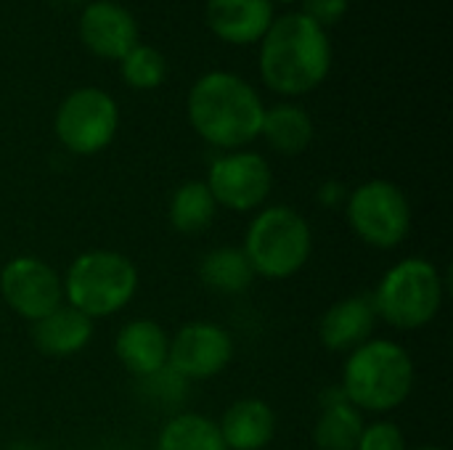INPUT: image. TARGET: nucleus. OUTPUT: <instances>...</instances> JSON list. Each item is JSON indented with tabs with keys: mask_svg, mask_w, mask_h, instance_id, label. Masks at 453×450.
<instances>
[{
	"mask_svg": "<svg viewBox=\"0 0 453 450\" xmlns=\"http://www.w3.org/2000/svg\"><path fill=\"white\" fill-rule=\"evenodd\" d=\"M114 353H117L119 363L133 377L146 379V377H151L167 366L170 339L157 321L138 318V321H130L127 326L119 329L117 342H114Z\"/></svg>",
	"mask_w": 453,
	"mask_h": 450,
	"instance_id": "obj_15",
	"label": "nucleus"
},
{
	"mask_svg": "<svg viewBox=\"0 0 453 450\" xmlns=\"http://www.w3.org/2000/svg\"><path fill=\"white\" fill-rule=\"evenodd\" d=\"M5 450H42V448H37V446H32V443H16V446H11V448H5Z\"/></svg>",
	"mask_w": 453,
	"mask_h": 450,
	"instance_id": "obj_27",
	"label": "nucleus"
},
{
	"mask_svg": "<svg viewBox=\"0 0 453 450\" xmlns=\"http://www.w3.org/2000/svg\"><path fill=\"white\" fill-rule=\"evenodd\" d=\"M271 3H297V0H271Z\"/></svg>",
	"mask_w": 453,
	"mask_h": 450,
	"instance_id": "obj_29",
	"label": "nucleus"
},
{
	"mask_svg": "<svg viewBox=\"0 0 453 450\" xmlns=\"http://www.w3.org/2000/svg\"><path fill=\"white\" fill-rule=\"evenodd\" d=\"M340 387L358 411H393L414 390V361L395 342L369 339L350 353Z\"/></svg>",
	"mask_w": 453,
	"mask_h": 450,
	"instance_id": "obj_3",
	"label": "nucleus"
},
{
	"mask_svg": "<svg viewBox=\"0 0 453 450\" xmlns=\"http://www.w3.org/2000/svg\"><path fill=\"white\" fill-rule=\"evenodd\" d=\"M210 29L231 45L260 42L273 24L271 0H207Z\"/></svg>",
	"mask_w": 453,
	"mask_h": 450,
	"instance_id": "obj_13",
	"label": "nucleus"
},
{
	"mask_svg": "<svg viewBox=\"0 0 453 450\" xmlns=\"http://www.w3.org/2000/svg\"><path fill=\"white\" fill-rule=\"evenodd\" d=\"M207 188L220 207L234 212H250L268 199L273 188V175L260 154L231 151L212 162Z\"/></svg>",
	"mask_w": 453,
	"mask_h": 450,
	"instance_id": "obj_9",
	"label": "nucleus"
},
{
	"mask_svg": "<svg viewBox=\"0 0 453 450\" xmlns=\"http://www.w3.org/2000/svg\"><path fill=\"white\" fill-rule=\"evenodd\" d=\"M265 106L257 90L231 72H207L188 93V119L196 135L218 149H242L260 135Z\"/></svg>",
	"mask_w": 453,
	"mask_h": 450,
	"instance_id": "obj_2",
	"label": "nucleus"
},
{
	"mask_svg": "<svg viewBox=\"0 0 453 450\" xmlns=\"http://www.w3.org/2000/svg\"><path fill=\"white\" fill-rule=\"evenodd\" d=\"M374 324L377 310L372 297H345L324 313L319 324V337L321 345L332 353H353L356 347L369 342Z\"/></svg>",
	"mask_w": 453,
	"mask_h": 450,
	"instance_id": "obj_14",
	"label": "nucleus"
},
{
	"mask_svg": "<svg viewBox=\"0 0 453 450\" xmlns=\"http://www.w3.org/2000/svg\"><path fill=\"white\" fill-rule=\"evenodd\" d=\"M356 450H406L403 432L390 422H374L364 427Z\"/></svg>",
	"mask_w": 453,
	"mask_h": 450,
	"instance_id": "obj_25",
	"label": "nucleus"
},
{
	"mask_svg": "<svg viewBox=\"0 0 453 450\" xmlns=\"http://www.w3.org/2000/svg\"><path fill=\"white\" fill-rule=\"evenodd\" d=\"M260 74L281 95L316 90L332 69V42L324 27L303 13L273 19L260 40Z\"/></svg>",
	"mask_w": 453,
	"mask_h": 450,
	"instance_id": "obj_1",
	"label": "nucleus"
},
{
	"mask_svg": "<svg viewBox=\"0 0 453 450\" xmlns=\"http://www.w3.org/2000/svg\"><path fill=\"white\" fill-rule=\"evenodd\" d=\"M119 66H122V80L135 90H154L167 77L165 56L157 48L141 42L119 58Z\"/></svg>",
	"mask_w": 453,
	"mask_h": 450,
	"instance_id": "obj_23",
	"label": "nucleus"
},
{
	"mask_svg": "<svg viewBox=\"0 0 453 450\" xmlns=\"http://www.w3.org/2000/svg\"><path fill=\"white\" fill-rule=\"evenodd\" d=\"M372 302L377 318H385L390 326L403 332L422 329L443 305V276L430 260L409 257L382 276Z\"/></svg>",
	"mask_w": 453,
	"mask_h": 450,
	"instance_id": "obj_6",
	"label": "nucleus"
},
{
	"mask_svg": "<svg viewBox=\"0 0 453 450\" xmlns=\"http://www.w3.org/2000/svg\"><path fill=\"white\" fill-rule=\"evenodd\" d=\"M80 37L90 53L119 61L138 45V21L114 0H93L80 16Z\"/></svg>",
	"mask_w": 453,
	"mask_h": 450,
	"instance_id": "obj_12",
	"label": "nucleus"
},
{
	"mask_svg": "<svg viewBox=\"0 0 453 450\" xmlns=\"http://www.w3.org/2000/svg\"><path fill=\"white\" fill-rule=\"evenodd\" d=\"M119 127L117 101L101 88L72 90L56 111V135L72 154L90 156L104 151Z\"/></svg>",
	"mask_w": 453,
	"mask_h": 450,
	"instance_id": "obj_8",
	"label": "nucleus"
},
{
	"mask_svg": "<svg viewBox=\"0 0 453 450\" xmlns=\"http://www.w3.org/2000/svg\"><path fill=\"white\" fill-rule=\"evenodd\" d=\"M364 427L361 411L345 398L342 387H337L324 395L313 438L319 450H356Z\"/></svg>",
	"mask_w": 453,
	"mask_h": 450,
	"instance_id": "obj_18",
	"label": "nucleus"
},
{
	"mask_svg": "<svg viewBox=\"0 0 453 450\" xmlns=\"http://www.w3.org/2000/svg\"><path fill=\"white\" fill-rule=\"evenodd\" d=\"M260 135L268 141V146L273 151L295 156L311 146L313 119L305 109H300L295 103H279L273 109H265Z\"/></svg>",
	"mask_w": 453,
	"mask_h": 450,
	"instance_id": "obj_19",
	"label": "nucleus"
},
{
	"mask_svg": "<svg viewBox=\"0 0 453 450\" xmlns=\"http://www.w3.org/2000/svg\"><path fill=\"white\" fill-rule=\"evenodd\" d=\"M199 278L204 286L220 294H239L250 289L255 281V271L244 255V249L236 247H218L204 255L199 263Z\"/></svg>",
	"mask_w": 453,
	"mask_h": 450,
	"instance_id": "obj_20",
	"label": "nucleus"
},
{
	"mask_svg": "<svg viewBox=\"0 0 453 450\" xmlns=\"http://www.w3.org/2000/svg\"><path fill=\"white\" fill-rule=\"evenodd\" d=\"M64 297L88 318L119 313L138 289V271L130 257L111 249L82 252L66 271Z\"/></svg>",
	"mask_w": 453,
	"mask_h": 450,
	"instance_id": "obj_4",
	"label": "nucleus"
},
{
	"mask_svg": "<svg viewBox=\"0 0 453 450\" xmlns=\"http://www.w3.org/2000/svg\"><path fill=\"white\" fill-rule=\"evenodd\" d=\"M93 337V318L72 305H58L53 313L32 324V339L37 350L53 358H66L80 353Z\"/></svg>",
	"mask_w": 453,
	"mask_h": 450,
	"instance_id": "obj_17",
	"label": "nucleus"
},
{
	"mask_svg": "<svg viewBox=\"0 0 453 450\" xmlns=\"http://www.w3.org/2000/svg\"><path fill=\"white\" fill-rule=\"evenodd\" d=\"M215 212H218V202L212 199L207 183L202 180H188L178 186L167 210L173 228L186 236H196L207 231L215 220Z\"/></svg>",
	"mask_w": 453,
	"mask_h": 450,
	"instance_id": "obj_21",
	"label": "nucleus"
},
{
	"mask_svg": "<svg viewBox=\"0 0 453 450\" xmlns=\"http://www.w3.org/2000/svg\"><path fill=\"white\" fill-rule=\"evenodd\" d=\"M300 13L326 29L348 13V0H303Z\"/></svg>",
	"mask_w": 453,
	"mask_h": 450,
	"instance_id": "obj_26",
	"label": "nucleus"
},
{
	"mask_svg": "<svg viewBox=\"0 0 453 450\" xmlns=\"http://www.w3.org/2000/svg\"><path fill=\"white\" fill-rule=\"evenodd\" d=\"M234 358L231 334L207 321L186 324L173 339L167 353V366L183 379H210L220 374Z\"/></svg>",
	"mask_w": 453,
	"mask_h": 450,
	"instance_id": "obj_11",
	"label": "nucleus"
},
{
	"mask_svg": "<svg viewBox=\"0 0 453 450\" xmlns=\"http://www.w3.org/2000/svg\"><path fill=\"white\" fill-rule=\"evenodd\" d=\"M228 450H263L276 435V414L265 400H236L218 424Z\"/></svg>",
	"mask_w": 453,
	"mask_h": 450,
	"instance_id": "obj_16",
	"label": "nucleus"
},
{
	"mask_svg": "<svg viewBox=\"0 0 453 450\" xmlns=\"http://www.w3.org/2000/svg\"><path fill=\"white\" fill-rule=\"evenodd\" d=\"M348 223L369 247L393 249L403 244L411 231L409 196L390 180H369L350 194Z\"/></svg>",
	"mask_w": 453,
	"mask_h": 450,
	"instance_id": "obj_7",
	"label": "nucleus"
},
{
	"mask_svg": "<svg viewBox=\"0 0 453 450\" xmlns=\"http://www.w3.org/2000/svg\"><path fill=\"white\" fill-rule=\"evenodd\" d=\"M157 450H228L212 419L199 414L173 416L157 440Z\"/></svg>",
	"mask_w": 453,
	"mask_h": 450,
	"instance_id": "obj_22",
	"label": "nucleus"
},
{
	"mask_svg": "<svg viewBox=\"0 0 453 450\" xmlns=\"http://www.w3.org/2000/svg\"><path fill=\"white\" fill-rule=\"evenodd\" d=\"M186 382H188V379H183L178 371H173L170 366H165V369H159L157 374H151V377L143 379V390H146V395H149L151 400H157V403L178 406V403L186 400V390H188Z\"/></svg>",
	"mask_w": 453,
	"mask_h": 450,
	"instance_id": "obj_24",
	"label": "nucleus"
},
{
	"mask_svg": "<svg viewBox=\"0 0 453 450\" xmlns=\"http://www.w3.org/2000/svg\"><path fill=\"white\" fill-rule=\"evenodd\" d=\"M313 236L308 220L292 207H268L263 210L244 241V255L255 271L268 281H281L295 276L311 257Z\"/></svg>",
	"mask_w": 453,
	"mask_h": 450,
	"instance_id": "obj_5",
	"label": "nucleus"
},
{
	"mask_svg": "<svg viewBox=\"0 0 453 450\" xmlns=\"http://www.w3.org/2000/svg\"><path fill=\"white\" fill-rule=\"evenodd\" d=\"M417 450H446V448H435V446H422V448Z\"/></svg>",
	"mask_w": 453,
	"mask_h": 450,
	"instance_id": "obj_28",
	"label": "nucleus"
},
{
	"mask_svg": "<svg viewBox=\"0 0 453 450\" xmlns=\"http://www.w3.org/2000/svg\"><path fill=\"white\" fill-rule=\"evenodd\" d=\"M0 294L16 316L35 324L61 305L64 284L45 260L24 255L0 271Z\"/></svg>",
	"mask_w": 453,
	"mask_h": 450,
	"instance_id": "obj_10",
	"label": "nucleus"
}]
</instances>
